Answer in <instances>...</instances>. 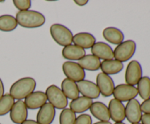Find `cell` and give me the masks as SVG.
<instances>
[{"mask_svg": "<svg viewBox=\"0 0 150 124\" xmlns=\"http://www.w3.org/2000/svg\"><path fill=\"white\" fill-rule=\"evenodd\" d=\"M16 18L10 15H2L0 16V31L12 32L18 26Z\"/></svg>", "mask_w": 150, "mask_h": 124, "instance_id": "obj_25", "label": "cell"}, {"mask_svg": "<svg viewBox=\"0 0 150 124\" xmlns=\"http://www.w3.org/2000/svg\"><path fill=\"white\" fill-rule=\"evenodd\" d=\"M73 42L74 45L83 48V49H89L96 42L95 36L88 32H79L73 36Z\"/></svg>", "mask_w": 150, "mask_h": 124, "instance_id": "obj_17", "label": "cell"}, {"mask_svg": "<svg viewBox=\"0 0 150 124\" xmlns=\"http://www.w3.org/2000/svg\"><path fill=\"white\" fill-rule=\"evenodd\" d=\"M110 117L115 123L123 122L125 119V107L122 102L116 99H112L108 104Z\"/></svg>", "mask_w": 150, "mask_h": 124, "instance_id": "obj_12", "label": "cell"}, {"mask_svg": "<svg viewBox=\"0 0 150 124\" xmlns=\"http://www.w3.org/2000/svg\"><path fill=\"white\" fill-rule=\"evenodd\" d=\"M90 112L95 118L100 121H109L111 119L108 107L100 102H95L91 105Z\"/></svg>", "mask_w": 150, "mask_h": 124, "instance_id": "obj_18", "label": "cell"}, {"mask_svg": "<svg viewBox=\"0 0 150 124\" xmlns=\"http://www.w3.org/2000/svg\"><path fill=\"white\" fill-rule=\"evenodd\" d=\"M142 116L141 104L139 101L136 99L129 101L125 106V118L131 123H137L141 121Z\"/></svg>", "mask_w": 150, "mask_h": 124, "instance_id": "obj_11", "label": "cell"}, {"mask_svg": "<svg viewBox=\"0 0 150 124\" xmlns=\"http://www.w3.org/2000/svg\"><path fill=\"white\" fill-rule=\"evenodd\" d=\"M137 90L142 99L146 100L150 98V78L147 76L142 77L138 83Z\"/></svg>", "mask_w": 150, "mask_h": 124, "instance_id": "obj_26", "label": "cell"}, {"mask_svg": "<svg viewBox=\"0 0 150 124\" xmlns=\"http://www.w3.org/2000/svg\"><path fill=\"white\" fill-rule=\"evenodd\" d=\"M141 109L144 114H150V98L141 104Z\"/></svg>", "mask_w": 150, "mask_h": 124, "instance_id": "obj_31", "label": "cell"}, {"mask_svg": "<svg viewBox=\"0 0 150 124\" xmlns=\"http://www.w3.org/2000/svg\"><path fill=\"white\" fill-rule=\"evenodd\" d=\"M47 96L45 93L42 91H34L25 99L24 103L27 109H40L47 103Z\"/></svg>", "mask_w": 150, "mask_h": 124, "instance_id": "obj_16", "label": "cell"}, {"mask_svg": "<svg viewBox=\"0 0 150 124\" xmlns=\"http://www.w3.org/2000/svg\"><path fill=\"white\" fill-rule=\"evenodd\" d=\"M13 4L19 11H25L30 9L32 1L30 0H13Z\"/></svg>", "mask_w": 150, "mask_h": 124, "instance_id": "obj_29", "label": "cell"}, {"mask_svg": "<svg viewBox=\"0 0 150 124\" xmlns=\"http://www.w3.org/2000/svg\"><path fill=\"white\" fill-rule=\"evenodd\" d=\"M142 74L143 71L140 63L136 60L131 61L126 68L125 76L126 84L133 86L136 85L142 79Z\"/></svg>", "mask_w": 150, "mask_h": 124, "instance_id": "obj_8", "label": "cell"}, {"mask_svg": "<svg viewBox=\"0 0 150 124\" xmlns=\"http://www.w3.org/2000/svg\"><path fill=\"white\" fill-rule=\"evenodd\" d=\"M88 0H75L74 2L79 6H83L86 5L88 3Z\"/></svg>", "mask_w": 150, "mask_h": 124, "instance_id": "obj_33", "label": "cell"}, {"mask_svg": "<svg viewBox=\"0 0 150 124\" xmlns=\"http://www.w3.org/2000/svg\"><path fill=\"white\" fill-rule=\"evenodd\" d=\"M136 50V44L133 40H126L117 45L114 50L116 60L125 62L134 55Z\"/></svg>", "mask_w": 150, "mask_h": 124, "instance_id": "obj_5", "label": "cell"}, {"mask_svg": "<svg viewBox=\"0 0 150 124\" xmlns=\"http://www.w3.org/2000/svg\"><path fill=\"white\" fill-rule=\"evenodd\" d=\"M96 85L100 93L104 97H108L113 94L114 90V83L111 77L108 74L100 72L96 77Z\"/></svg>", "mask_w": 150, "mask_h": 124, "instance_id": "obj_9", "label": "cell"}, {"mask_svg": "<svg viewBox=\"0 0 150 124\" xmlns=\"http://www.w3.org/2000/svg\"><path fill=\"white\" fill-rule=\"evenodd\" d=\"M114 124H125V123H124L123 122H120V123H115Z\"/></svg>", "mask_w": 150, "mask_h": 124, "instance_id": "obj_37", "label": "cell"}, {"mask_svg": "<svg viewBox=\"0 0 150 124\" xmlns=\"http://www.w3.org/2000/svg\"><path fill=\"white\" fill-rule=\"evenodd\" d=\"M0 124H1V123H0Z\"/></svg>", "mask_w": 150, "mask_h": 124, "instance_id": "obj_40", "label": "cell"}, {"mask_svg": "<svg viewBox=\"0 0 150 124\" xmlns=\"http://www.w3.org/2000/svg\"><path fill=\"white\" fill-rule=\"evenodd\" d=\"M62 54L63 58L65 59L79 61L86 55V52L84 49L77 45H70L63 48Z\"/></svg>", "mask_w": 150, "mask_h": 124, "instance_id": "obj_20", "label": "cell"}, {"mask_svg": "<svg viewBox=\"0 0 150 124\" xmlns=\"http://www.w3.org/2000/svg\"><path fill=\"white\" fill-rule=\"evenodd\" d=\"M94 124H111V123L109 122V121H107V122H105V121H99V122L95 123Z\"/></svg>", "mask_w": 150, "mask_h": 124, "instance_id": "obj_36", "label": "cell"}, {"mask_svg": "<svg viewBox=\"0 0 150 124\" xmlns=\"http://www.w3.org/2000/svg\"><path fill=\"white\" fill-rule=\"evenodd\" d=\"M77 87L79 93L83 96L91 99H97L100 96V90L95 83L87 80H83L77 83Z\"/></svg>", "mask_w": 150, "mask_h": 124, "instance_id": "obj_14", "label": "cell"}, {"mask_svg": "<svg viewBox=\"0 0 150 124\" xmlns=\"http://www.w3.org/2000/svg\"><path fill=\"white\" fill-rule=\"evenodd\" d=\"M36 81L32 77H23L15 82L10 88V95L14 99L22 100L33 93L36 88Z\"/></svg>", "mask_w": 150, "mask_h": 124, "instance_id": "obj_1", "label": "cell"}, {"mask_svg": "<svg viewBox=\"0 0 150 124\" xmlns=\"http://www.w3.org/2000/svg\"><path fill=\"white\" fill-rule=\"evenodd\" d=\"M56 109L50 103H45L40 108L37 115V122L39 124H51L55 118Z\"/></svg>", "mask_w": 150, "mask_h": 124, "instance_id": "obj_15", "label": "cell"}, {"mask_svg": "<svg viewBox=\"0 0 150 124\" xmlns=\"http://www.w3.org/2000/svg\"><path fill=\"white\" fill-rule=\"evenodd\" d=\"M78 64L82 67L83 69L88 71H97L100 68V60L92 54L85 55L81 59H80Z\"/></svg>", "mask_w": 150, "mask_h": 124, "instance_id": "obj_24", "label": "cell"}, {"mask_svg": "<svg viewBox=\"0 0 150 124\" xmlns=\"http://www.w3.org/2000/svg\"><path fill=\"white\" fill-rule=\"evenodd\" d=\"M62 71L67 78L79 83L85 79L86 73L84 69L78 63L67 61L62 64Z\"/></svg>", "mask_w": 150, "mask_h": 124, "instance_id": "obj_6", "label": "cell"}, {"mask_svg": "<svg viewBox=\"0 0 150 124\" xmlns=\"http://www.w3.org/2000/svg\"><path fill=\"white\" fill-rule=\"evenodd\" d=\"M14 104L15 99L10 94H4L0 99V116L5 115L10 112Z\"/></svg>", "mask_w": 150, "mask_h": 124, "instance_id": "obj_27", "label": "cell"}, {"mask_svg": "<svg viewBox=\"0 0 150 124\" xmlns=\"http://www.w3.org/2000/svg\"><path fill=\"white\" fill-rule=\"evenodd\" d=\"M4 84H3L2 80L0 78V99L4 96Z\"/></svg>", "mask_w": 150, "mask_h": 124, "instance_id": "obj_34", "label": "cell"}, {"mask_svg": "<svg viewBox=\"0 0 150 124\" xmlns=\"http://www.w3.org/2000/svg\"><path fill=\"white\" fill-rule=\"evenodd\" d=\"M4 1H0V2H4Z\"/></svg>", "mask_w": 150, "mask_h": 124, "instance_id": "obj_39", "label": "cell"}, {"mask_svg": "<svg viewBox=\"0 0 150 124\" xmlns=\"http://www.w3.org/2000/svg\"><path fill=\"white\" fill-rule=\"evenodd\" d=\"M91 51L92 55L103 61L111 60L114 58V50L111 47L103 42H95V45L91 48Z\"/></svg>", "mask_w": 150, "mask_h": 124, "instance_id": "obj_13", "label": "cell"}, {"mask_svg": "<svg viewBox=\"0 0 150 124\" xmlns=\"http://www.w3.org/2000/svg\"><path fill=\"white\" fill-rule=\"evenodd\" d=\"M93 103L92 99L85 96H79L70 103V109L75 113H82L89 109Z\"/></svg>", "mask_w": 150, "mask_h": 124, "instance_id": "obj_21", "label": "cell"}, {"mask_svg": "<svg viewBox=\"0 0 150 124\" xmlns=\"http://www.w3.org/2000/svg\"><path fill=\"white\" fill-rule=\"evenodd\" d=\"M131 124H142V123H131Z\"/></svg>", "mask_w": 150, "mask_h": 124, "instance_id": "obj_38", "label": "cell"}, {"mask_svg": "<svg viewBox=\"0 0 150 124\" xmlns=\"http://www.w3.org/2000/svg\"><path fill=\"white\" fill-rule=\"evenodd\" d=\"M142 124H150V114H144L142 116Z\"/></svg>", "mask_w": 150, "mask_h": 124, "instance_id": "obj_32", "label": "cell"}, {"mask_svg": "<svg viewBox=\"0 0 150 124\" xmlns=\"http://www.w3.org/2000/svg\"><path fill=\"white\" fill-rule=\"evenodd\" d=\"M124 68V65L122 62L116 59L105 60L101 62L100 69L102 72L108 75L117 74L120 73Z\"/></svg>", "mask_w": 150, "mask_h": 124, "instance_id": "obj_22", "label": "cell"}, {"mask_svg": "<svg viewBox=\"0 0 150 124\" xmlns=\"http://www.w3.org/2000/svg\"><path fill=\"white\" fill-rule=\"evenodd\" d=\"M28 110L24 102L18 100L15 102L10 110V118L12 122L16 124H21L27 120Z\"/></svg>", "mask_w": 150, "mask_h": 124, "instance_id": "obj_10", "label": "cell"}, {"mask_svg": "<svg viewBox=\"0 0 150 124\" xmlns=\"http://www.w3.org/2000/svg\"><path fill=\"white\" fill-rule=\"evenodd\" d=\"M18 24L23 28L34 29L43 26L45 23V18L43 15L35 10L18 11L16 13Z\"/></svg>", "mask_w": 150, "mask_h": 124, "instance_id": "obj_2", "label": "cell"}, {"mask_svg": "<svg viewBox=\"0 0 150 124\" xmlns=\"http://www.w3.org/2000/svg\"><path fill=\"white\" fill-rule=\"evenodd\" d=\"M76 115L69 108L62 109L59 115V124H74Z\"/></svg>", "mask_w": 150, "mask_h": 124, "instance_id": "obj_28", "label": "cell"}, {"mask_svg": "<svg viewBox=\"0 0 150 124\" xmlns=\"http://www.w3.org/2000/svg\"><path fill=\"white\" fill-rule=\"evenodd\" d=\"M92 118L88 114H82L76 118L74 124H92Z\"/></svg>", "mask_w": 150, "mask_h": 124, "instance_id": "obj_30", "label": "cell"}, {"mask_svg": "<svg viewBox=\"0 0 150 124\" xmlns=\"http://www.w3.org/2000/svg\"><path fill=\"white\" fill-rule=\"evenodd\" d=\"M21 124H39L37 121L33 120H26L24 122L22 123Z\"/></svg>", "mask_w": 150, "mask_h": 124, "instance_id": "obj_35", "label": "cell"}, {"mask_svg": "<svg viewBox=\"0 0 150 124\" xmlns=\"http://www.w3.org/2000/svg\"><path fill=\"white\" fill-rule=\"evenodd\" d=\"M103 36L108 42L114 45H120L124 40V34L116 27H107L103 31Z\"/></svg>", "mask_w": 150, "mask_h": 124, "instance_id": "obj_19", "label": "cell"}, {"mask_svg": "<svg viewBox=\"0 0 150 124\" xmlns=\"http://www.w3.org/2000/svg\"><path fill=\"white\" fill-rule=\"evenodd\" d=\"M139 94L137 88L127 84H120L114 88L113 95L114 99L122 102H129L134 99Z\"/></svg>", "mask_w": 150, "mask_h": 124, "instance_id": "obj_7", "label": "cell"}, {"mask_svg": "<svg viewBox=\"0 0 150 124\" xmlns=\"http://www.w3.org/2000/svg\"><path fill=\"white\" fill-rule=\"evenodd\" d=\"M62 91L64 96L69 99H76L79 96V91L77 87V83L68 78H65L61 83Z\"/></svg>", "mask_w": 150, "mask_h": 124, "instance_id": "obj_23", "label": "cell"}, {"mask_svg": "<svg viewBox=\"0 0 150 124\" xmlns=\"http://www.w3.org/2000/svg\"><path fill=\"white\" fill-rule=\"evenodd\" d=\"M47 99L49 103L58 109H64L68 104L67 97L64 96L61 89L55 85H51L45 90Z\"/></svg>", "mask_w": 150, "mask_h": 124, "instance_id": "obj_4", "label": "cell"}, {"mask_svg": "<svg viewBox=\"0 0 150 124\" xmlns=\"http://www.w3.org/2000/svg\"><path fill=\"white\" fill-rule=\"evenodd\" d=\"M50 34L58 45L66 47L73 42V35L71 31L65 26L54 23L50 27Z\"/></svg>", "mask_w": 150, "mask_h": 124, "instance_id": "obj_3", "label": "cell"}]
</instances>
